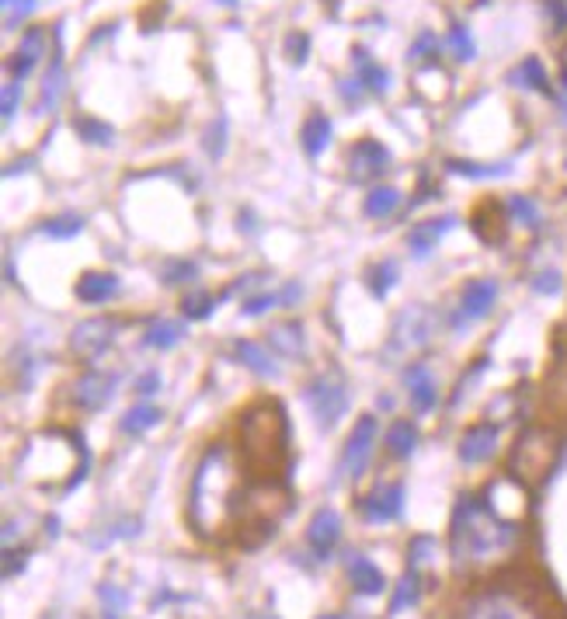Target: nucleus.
<instances>
[{
  "label": "nucleus",
  "instance_id": "nucleus-1",
  "mask_svg": "<svg viewBox=\"0 0 567 619\" xmlns=\"http://www.w3.org/2000/svg\"><path fill=\"white\" fill-rule=\"evenodd\" d=\"M515 543H519V526L508 522L495 505L480 498H459L449 526V557L459 575L498 564L515 550Z\"/></svg>",
  "mask_w": 567,
  "mask_h": 619
},
{
  "label": "nucleus",
  "instance_id": "nucleus-2",
  "mask_svg": "<svg viewBox=\"0 0 567 619\" xmlns=\"http://www.w3.org/2000/svg\"><path fill=\"white\" fill-rule=\"evenodd\" d=\"M241 494H244V484H241L230 449L213 445L192 481V498H188L192 529L205 539H216L220 532H227L241 515Z\"/></svg>",
  "mask_w": 567,
  "mask_h": 619
},
{
  "label": "nucleus",
  "instance_id": "nucleus-3",
  "mask_svg": "<svg viewBox=\"0 0 567 619\" xmlns=\"http://www.w3.org/2000/svg\"><path fill=\"white\" fill-rule=\"evenodd\" d=\"M307 404H310L314 418L320 421V428L338 424V418L345 414V407H348V386H345V379L335 369L317 373V376L307 383Z\"/></svg>",
  "mask_w": 567,
  "mask_h": 619
},
{
  "label": "nucleus",
  "instance_id": "nucleus-4",
  "mask_svg": "<svg viewBox=\"0 0 567 619\" xmlns=\"http://www.w3.org/2000/svg\"><path fill=\"white\" fill-rule=\"evenodd\" d=\"M373 445H376V418L363 414L355 421L348 443L341 449V463H338V481H355L363 477L369 460H373Z\"/></svg>",
  "mask_w": 567,
  "mask_h": 619
},
{
  "label": "nucleus",
  "instance_id": "nucleus-5",
  "mask_svg": "<svg viewBox=\"0 0 567 619\" xmlns=\"http://www.w3.org/2000/svg\"><path fill=\"white\" fill-rule=\"evenodd\" d=\"M463 619H540L519 595L512 592H484L470 598V605L463 609Z\"/></svg>",
  "mask_w": 567,
  "mask_h": 619
},
{
  "label": "nucleus",
  "instance_id": "nucleus-6",
  "mask_svg": "<svg viewBox=\"0 0 567 619\" xmlns=\"http://www.w3.org/2000/svg\"><path fill=\"white\" fill-rule=\"evenodd\" d=\"M115 334H118V320H112V317H94V320H84V324H77L70 331V348H73V355H80V358H98L101 352L112 348Z\"/></svg>",
  "mask_w": 567,
  "mask_h": 619
},
{
  "label": "nucleus",
  "instance_id": "nucleus-7",
  "mask_svg": "<svg viewBox=\"0 0 567 619\" xmlns=\"http://www.w3.org/2000/svg\"><path fill=\"white\" fill-rule=\"evenodd\" d=\"M49 52V35L46 28H28L22 35V45L11 52V60H7V81H18L24 84L35 67H39V60H46Z\"/></svg>",
  "mask_w": 567,
  "mask_h": 619
},
{
  "label": "nucleus",
  "instance_id": "nucleus-8",
  "mask_svg": "<svg viewBox=\"0 0 567 619\" xmlns=\"http://www.w3.org/2000/svg\"><path fill=\"white\" fill-rule=\"evenodd\" d=\"M390 160L393 157L380 139H359L352 147V154H348V171H352L355 181H373L390 167Z\"/></svg>",
  "mask_w": 567,
  "mask_h": 619
},
{
  "label": "nucleus",
  "instance_id": "nucleus-9",
  "mask_svg": "<svg viewBox=\"0 0 567 619\" xmlns=\"http://www.w3.org/2000/svg\"><path fill=\"white\" fill-rule=\"evenodd\" d=\"M359 509H363L365 522H376V526L393 522V519H401V511H404V487L380 484L373 494H365L363 501H359Z\"/></svg>",
  "mask_w": 567,
  "mask_h": 619
},
{
  "label": "nucleus",
  "instance_id": "nucleus-10",
  "mask_svg": "<svg viewBox=\"0 0 567 619\" xmlns=\"http://www.w3.org/2000/svg\"><path fill=\"white\" fill-rule=\"evenodd\" d=\"M115 383H118L115 373L91 369V373H84V376L77 379V386H73V404H77L80 411H101V407L112 400Z\"/></svg>",
  "mask_w": 567,
  "mask_h": 619
},
{
  "label": "nucleus",
  "instance_id": "nucleus-11",
  "mask_svg": "<svg viewBox=\"0 0 567 619\" xmlns=\"http://www.w3.org/2000/svg\"><path fill=\"white\" fill-rule=\"evenodd\" d=\"M498 303V282L495 279H477L459 292V324L467 320H484Z\"/></svg>",
  "mask_w": 567,
  "mask_h": 619
},
{
  "label": "nucleus",
  "instance_id": "nucleus-12",
  "mask_svg": "<svg viewBox=\"0 0 567 619\" xmlns=\"http://www.w3.org/2000/svg\"><path fill=\"white\" fill-rule=\"evenodd\" d=\"M341 539V515L335 509H317L314 511V519H310V526H307V543H310V550L317 553L320 560H327L331 550L338 547Z\"/></svg>",
  "mask_w": 567,
  "mask_h": 619
},
{
  "label": "nucleus",
  "instance_id": "nucleus-13",
  "mask_svg": "<svg viewBox=\"0 0 567 619\" xmlns=\"http://www.w3.org/2000/svg\"><path fill=\"white\" fill-rule=\"evenodd\" d=\"M495 449H498V428L495 424H474L459 439V460L467 466H477L484 460H491Z\"/></svg>",
  "mask_w": 567,
  "mask_h": 619
},
{
  "label": "nucleus",
  "instance_id": "nucleus-14",
  "mask_svg": "<svg viewBox=\"0 0 567 619\" xmlns=\"http://www.w3.org/2000/svg\"><path fill=\"white\" fill-rule=\"evenodd\" d=\"M404 383H408L411 407H414L418 414H425V411H431V407L439 404V386H435V376H431L429 366L414 362L408 373H404Z\"/></svg>",
  "mask_w": 567,
  "mask_h": 619
},
{
  "label": "nucleus",
  "instance_id": "nucleus-15",
  "mask_svg": "<svg viewBox=\"0 0 567 619\" xmlns=\"http://www.w3.org/2000/svg\"><path fill=\"white\" fill-rule=\"evenodd\" d=\"M67 94V67H63V56L56 52L49 60V70L43 77V90H39V101H35V115H46V111H56L60 101Z\"/></svg>",
  "mask_w": 567,
  "mask_h": 619
},
{
  "label": "nucleus",
  "instance_id": "nucleus-16",
  "mask_svg": "<svg viewBox=\"0 0 567 619\" xmlns=\"http://www.w3.org/2000/svg\"><path fill=\"white\" fill-rule=\"evenodd\" d=\"M115 296H118V279H115L112 271H88V275H80V282H77V300L88 303V307L109 303Z\"/></svg>",
  "mask_w": 567,
  "mask_h": 619
},
{
  "label": "nucleus",
  "instance_id": "nucleus-17",
  "mask_svg": "<svg viewBox=\"0 0 567 619\" xmlns=\"http://www.w3.org/2000/svg\"><path fill=\"white\" fill-rule=\"evenodd\" d=\"M453 223H456L453 216H442V220H425V223H418V226H411L408 247L414 251V258H429Z\"/></svg>",
  "mask_w": 567,
  "mask_h": 619
},
{
  "label": "nucleus",
  "instance_id": "nucleus-18",
  "mask_svg": "<svg viewBox=\"0 0 567 619\" xmlns=\"http://www.w3.org/2000/svg\"><path fill=\"white\" fill-rule=\"evenodd\" d=\"M331 136H335V122L324 115V111H310L303 129H299V139H303V150L307 157H320L327 147H331Z\"/></svg>",
  "mask_w": 567,
  "mask_h": 619
},
{
  "label": "nucleus",
  "instance_id": "nucleus-19",
  "mask_svg": "<svg viewBox=\"0 0 567 619\" xmlns=\"http://www.w3.org/2000/svg\"><path fill=\"white\" fill-rule=\"evenodd\" d=\"M352 67H355V77L363 81V88L369 90V94H386V90H390V70L380 67L363 45L352 49Z\"/></svg>",
  "mask_w": 567,
  "mask_h": 619
},
{
  "label": "nucleus",
  "instance_id": "nucleus-20",
  "mask_svg": "<svg viewBox=\"0 0 567 619\" xmlns=\"http://www.w3.org/2000/svg\"><path fill=\"white\" fill-rule=\"evenodd\" d=\"M348 577H352L355 592H363V595H380L386 588L383 571H380L373 560H365V557H352V560H348Z\"/></svg>",
  "mask_w": 567,
  "mask_h": 619
},
{
  "label": "nucleus",
  "instance_id": "nucleus-21",
  "mask_svg": "<svg viewBox=\"0 0 567 619\" xmlns=\"http://www.w3.org/2000/svg\"><path fill=\"white\" fill-rule=\"evenodd\" d=\"M233 355H237V358H241L248 369H254L258 376H265V379L279 376V369H275V358L269 355V348H261L258 341H244V338H241V341L233 345Z\"/></svg>",
  "mask_w": 567,
  "mask_h": 619
},
{
  "label": "nucleus",
  "instance_id": "nucleus-22",
  "mask_svg": "<svg viewBox=\"0 0 567 619\" xmlns=\"http://www.w3.org/2000/svg\"><path fill=\"white\" fill-rule=\"evenodd\" d=\"M184 338V324L182 320H154L146 334H143V341H146V348H157V352H171V348H178Z\"/></svg>",
  "mask_w": 567,
  "mask_h": 619
},
{
  "label": "nucleus",
  "instance_id": "nucleus-23",
  "mask_svg": "<svg viewBox=\"0 0 567 619\" xmlns=\"http://www.w3.org/2000/svg\"><path fill=\"white\" fill-rule=\"evenodd\" d=\"M508 84L512 88H529V90H540V94H550V77H546L543 63L536 56L522 60L519 67L508 73Z\"/></svg>",
  "mask_w": 567,
  "mask_h": 619
},
{
  "label": "nucleus",
  "instance_id": "nucleus-24",
  "mask_svg": "<svg viewBox=\"0 0 567 619\" xmlns=\"http://www.w3.org/2000/svg\"><path fill=\"white\" fill-rule=\"evenodd\" d=\"M418 445V424L414 421H393L386 428V449L393 460H408Z\"/></svg>",
  "mask_w": 567,
  "mask_h": 619
},
{
  "label": "nucleus",
  "instance_id": "nucleus-25",
  "mask_svg": "<svg viewBox=\"0 0 567 619\" xmlns=\"http://www.w3.org/2000/svg\"><path fill=\"white\" fill-rule=\"evenodd\" d=\"M397 205H401V192H397L393 185H376V188L365 195V216H369V220H386V216L397 213Z\"/></svg>",
  "mask_w": 567,
  "mask_h": 619
},
{
  "label": "nucleus",
  "instance_id": "nucleus-26",
  "mask_svg": "<svg viewBox=\"0 0 567 619\" xmlns=\"http://www.w3.org/2000/svg\"><path fill=\"white\" fill-rule=\"evenodd\" d=\"M73 133L80 136L84 143H91V147H112L115 139L112 126L101 122V119H94V115H73Z\"/></svg>",
  "mask_w": 567,
  "mask_h": 619
},
{
  "label": "nucleus",
  "instance_id": "nucleus-27",
  "mask_svg": "<svg viewBox=\"0 0 567 619\" xmlns=\"http://www.w3.org/2000/svg\"><path fill=\"white\" fill-rule=\"evenodd\" d=\"M275 352L289 355V358H296V355H303V328L296 324V320H286V324H275L272 334H269Z\"/></svg>",
  "mask_w": 567,
  "mask_h": 619
},
{
  "label": "nucleus",
  "instance_id": "nucleus-28",
  "mask_svg": "<svg viewBox=\"0 0 567 619\" xmlns=\"http://www.w3.org/2000/svg\"><path fill=\"white\" fill-rule=\"evenodd\" d=\"M164 418L160 414V407H154V404H137V407H129L126 411V418H122V432H129V435H143V432H150L157 421Z\"/></svg>",
  "mask_w": 567,
  "mask_h": 619
},
{
  "label": "nucleus",
  "instance_id": "nucleus-29",
  "mask_svg": "<svg viewBox=\"0 0 567 619\" xmlns=\"http://www.w3.org/2000/svg\"><path fill=\"white\" fill-rule=\"evenodd\" d=\"M449 52H453L456 63H470V60L477 56L474 35H470V28H467L463 22L449 24Z\"/></svg>",
  "mask_w": 567,
  "mask_h": 619
},
{
  "label": "nucleus",
  "instance_id": "nucleus-30",
  "mask_svg": "<svg viewBox=\"0 0 567 619\" xmlns=\"http://www.w3.org/2000/svg\"><path fill=\"white\" fill-rule=\"evenodd\" d=\"M43 230H46L49 237H56V241H67V237H77V233L84 230V216H77V213H60V216H52V220L43 223Z\"/></svg>",
  "mask_w": 567,
  "mask_h": 619
},
{
  "label": "nucleus",
  "instance_id": "nucleus-31",
  "mask_svg": "<svg viewBox=\"0 0 567 619\" xmlns=\"http://www.w3.org/2000/svg\"><path fill=\"white\" fill-rule=\"evenodd\" d=\"M453 175L463 177H501L508 175V164H474V160H446Z\"/></svg>",
  "mask_w": 567,
  "mask_h": 619
},
{
  "label": "nucleus",
  "instance_id": "nucleus-32",
  "mask_svg": "<svg viewBox=\"0 0 567 619\" xmlns=\"http://www.w3.org/2000/svg\"><path fill=\"white\" fill-rule=\"evenodd\" d=\"M411 571H425L431 560L439 557V543L431 539V536H418V539H411Z\"/></svg>",
  "mask_w": 567,
  "mask_h": 619
},
{
  "label": "nucleus",
  "instance_id": "nucleus-33",
  "mask_svg": "<svg viewBox=\"0 0 567 619\" xmlns=\"http://www.w3.org/2000/svg\"><path fill=\"white\" fill-rule=\"evenodd\" d=\"M369 289H373V296H386L390 286L397 282V262H380L376 268H369Z\"/></svg>",
  "mask_w": 567,
  "mask_h": 619
},
{
  "label": "nucleus",
  "instance_id": "nucleus-34",
  "mask_svg": "<svg viewBox=\"0 0 567 619\" xmlns=\"http://www.w3.org/2000/svg\"><path fill=\"white\" fill-rule=\"evenodd\" d=\"M418 602V571H408V575L401 577V585H397V595L390 602V613H401V609H408Z\"/></svg>",
  "mask_w": 567,
  "mask_h": 619
},
{
  "label": "nucleus",
  "instance_id": "nucleus-35",
  "mask_svg": "<svg viewBox=\"0 0 567 619\" xmlns=\"http://www.w3.org/2000/svg\"><path fill=\"white\" fill-rule=\"evenodd\" d=\"M310 35L307 32H289L286 35V60L293 63V67H303L307 60H310Z\"/></svg>",
  "mask_w": 567,
  "mask_h": 619
},
{
  "label": "nucleus",
  "instance_id": "nucleus-36",
  "mask_svg": "<svg viewBox=\"0 0 567 619\" xmlns=\"http://www.w3.org/2000/svg\"><path fill=\"white\" fill-rule=\"evenodd\" d=\"M203 143H205V154L209 157H223V150H227V119H223V115L209 122Z\"/></svg>",
  "mask_w": 567,
  "mask_h": 619
},
{
  "label": "nucleus",
  "instance_id": "nucleus-37",
  "mask_svg": "<svg viewBox=\"0 0 567 619\" xmlns=\"http://www.w3.org/2000/svg\"><path fill=\"white\" fill-rule=\"evenodd\" d=\"M213 307H216V303H213V296H209V292H188V296L182 300V310H184V317H188V320H205V317L213 313Z\"/></svg>",
  "mask_w": 567,
  "mask_h": 619
},
{
  "label": "nucleus",
  "instance_id": "nucleus-38",
  "mask_svg": "<svg viewBox=\"0 0 567 619\" xmlns=\"http://www.w3.org/2000/svg\"><path fill=\"white\" fill-rule=\"evenodd\" d=\"M508 213L522 223H536L540 220V209H536V202L533 199H522V195H512L508 199Z\"/></svg>",
  "mask_w": 567,
  "mask_h": 619
},
{
  "label": "nucleus",
  "instance_id": "nucleus-39",
  "mask_svg": "<svg viewBox=\"0 0 567 619\" xmlns=\"http://www.w3.org/2000/svg\"><path fill=\"white\" fill-rule=\"evenodd\" d=\"M18 105H22V84L18 81H7L4 84V122H11L18 115Z\"/></svg>",
  "mask_w": 567,
  "mask_h": 619
},
{
  "label": "nucleus",
  "instance_id": "nucleus-40",
  "mask_svg": "<svg viewBox=\"0 0 567 619\" xmlns=\"http://www.w3.org/2000/svg\"><path fill=\"white\" fill-rule=\"evenodd\" d=\"M39 4H43V0H11V7H7V28H18V22L28 18Z\"/></svg>",
  "mask_w": 567,
  "mask_h": 619
},
{
  "label": "nucleus",
  "instance_id": "nucleus-41",
  "mask_svg": "<svg viewBox=\"0 0 567 619\" xmlns=\"http://www.w3.org/2000/svg\"><path fill=\"white\" fill-rule=\"evenodd\" d=\"M279 300H286V296H275V292H261V296H250V300H244V313H248V317H258V313L272 310Z\"/></svg>",
  "mask_w": 567,
  "mask_h": 619
},
{
  "label": "nucleus",
  "instance_id": "nucleus-42",
  "mask_svg": "<svg viewBox=\"0 0 567 619\" xmlns=\"http://www.w3.org/2000/svg\"><path fill=\"white\" fill-rule=\"evenodd\" d=\"M192 275H195V265H192V262H175V265L164 268L167 286H182V279H192Z\"/></svg>",
  "mask_w": 567,
  "mask_h": 619
},
{
  "label": "nucleus",
  "instance_id": "nucleus-43",
  "mask_svg": "<svg viewBox=\"0 0 567 619\" xmlns=\"http://www.w3.org/2000/svg\"><path fill=\"white\" fill-rule=\"evenodd\" d=\"M157 390H160V373H146V376H139V379H137V394H139L143 400L154 397Z\"/></svg>",
  "mask_w": 567,
  "mask_h": 619
},
{
  "label": "nucleus",
  "instance_id": "nucleus-44",
  "mask_svg": "<svg viewBox=\"0 0 567 619\" xmlns=\"http://www.w3.org/2000/svg\"><path fill=\"white\" fill-rule=\"evenodd\" d=\"M431 49H439V35H431V32H421V35H418V43L411 45V60H418L421 52H431Z\"/></svg>",
  "mask_w": 567,
  "mask_h": 619
},
{
  "label": "nucleus",
  "instance_id": "nucleus-45",
  "mask_svg": "<svg viewBox=\"0 0 567 619\" xmlns=\"http://www.w3.org/2000/svg\"><path fill=\"white\" fill-rule=\"evenodd\" d=\"M363 81H359V77H348V81H341V98H345V101H348V105H352V101H359V98H363Z\"/></svg>",
  "mask_w": 567,
  "mask_h": 619
},
{
  "label": "nucleus",
  "instance_id": "nucleus-46",
  "mask_svg": "<svg viewBox=\"0 0 567 619\" xmlns=\"http://www.w3.org/2000/svg\"><path fill=\"white\" fill-rule=\"evenodd\" d=\"M536 289H540V292H557V289H561V275H557V271H543V275L536 279Z\"/></svg>",
  "mask_w": 567,
  "mask_h": 619
},
{
  "label": "nucleus",
  "instance_id": "nucleus-47",
  "mask_svg": "<svg viewBox=\"0 0 567 619\" xmlns=\"http://www.w3.org/2000/svg\"><path fill=\"white\" fill-rule=\"evenodd\" d=\"M557 98H561V105L567 109V70L561 73V90H557Z\"/></svg>",
  "mask_w": 567,
  "mask_h": 619
},
{
  "label": "nucleus",
  "instance_id": "nucleus-48",
  "mask_svg": "<svg viewBox=\"0 0 567 619\" xmlns=\"http://www.w3.org/2000/svg\"><path fill=\"white\" fill-rule=\"evenodd\" d=\"M216 4H227V7H233V4H237V0H216Z\"/></svg>",
  "mask_w": 567,
  "mask_h": 619
},
{
  "label": "nucleus",
  "instance_id": "nucleus-49",
  "mask_svg": "<svg viewBox=\"0 0 567 619\" xmlns=\"http://www.w3.org/2000/svg\"><path fill=\"white\" fill-rule=\"evenodd\" d=\"M317 619H341V616H317Z\"/></svg>",
  "mask_w": 567,
  "mask_h": 619
}]
</instances>
